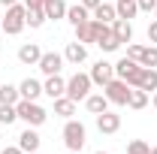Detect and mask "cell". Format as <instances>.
<instances>
[{
  "label": "cell",
  "instance_id": "cell-11",
  "mask_svg": "<svg viewBox=\"0 0 157 154\" xmlns=\"http://www.w3.org/2000/svg\"><path fill=\"white\" fill-rule=\"evenodd\" d=\"M63 60L67 64H73V67H78V64H85L88 60V45L85 42H67V48H63Z\"/></svg>",
  "mask_w": 157,
  "mask_h": 154
},
{
  "label": "cell",
  "instance_id": "cell-14",
  "mask_svg": "<svg viewBox=\"0 0 157 154\" xmlns=\"http://www.w3.org/2000/svg\"><path fill=\"white\" fill-rule=\"evenodd\" d=\"M18 148L24 154H27V151H39V133H36V127H24V130H21Z\"/></svg>",
  "mask_w": 157,
  "mask_h": 154
},
{
  "label": "cell",
  "instance_id": "cell-40",
  "mask_svg": "<svg viewBox=\"0 0 157 154\" xmlns=\"http://www.w3.org/2000/svg\"><path fill=\"white\" fill-rule=\"evenodd\" d=\"M27 154H39V151H27Z\"/></svg>",
  "mask_w": 157,
  "mask_h": 154
},
{
  "label": "cell",
  "instance_id": "cell-4",
  "mask_svg": "<svg viewBox=\"0 0 157 154\" xmlns=\"http://www.w3.org/2000/svg\"><path fill=\"white\" fill-rule=\"evenodd\" d=\"M142 70H145V67H142L139 60L127 58V55L115 60V76H118V79H124V82H127L130 88H139V79H142Z\"/></svg>",
  "mask_w": 157,
  "mask_h": 154
},
{
  "label": "cell",
  "instance_id": "cell-15",
  "mask_svg": "<svg viewBox=\"0 0 157 154\" xmlns=\"http://www.w3.org/2000/svg\"><path fill=\"white\" fill-rule=\"evenodd\" d=\"M18 94H21V100H39V97H42V82L27 76V79L18 85Z\"/></svg>",
  "mask_w": 157,
  "mask_h": 154
},
{
  "label": "cell",
  "instance_id": "cell-28",
  "mask_svg": "<svg viewBox=\"0 0 157 154\" xmlns=\"http://www.w3.org/2000/svg\"><path fill=\"white\" fill-rule=\"evenodd\" d=\"M127 154H151V145L145 139H130L127 142Z\"/></svg>",
  "mask_w": 157,
  "mask_h": 154
},
{
  "label": "cell",
  "instance_id": "cell-39",
  "mask_svg": "<svg viewBox=\"0 0 157 154\" xmlns=\"http://www.w3.org/2000/svg\"><path fill=\"white\" fill-rule=\"evenodd\" d=\"M154 18H157V6H154Z\"/></svg>",
  "mask_w": 157,
  "mask_h": 154
},
{
  "label": "cell",
  "instance_id": "cell-17",
  "mask_svg": "<svg viewBox=\"0 0 157 154\" xmlns=\"http://www.w3.org/2000/svg\"><path fill=\"white\" fill-rule=\"evenodd\" d=\"M45 18L48 21H60L67 18V0H45Z\"/></svg>",
  "mask_w": 157,
  "mask_h": 154
},
{
  "label": "cell",
  "instance_id": "cell-35",
  "mask_svg": "<svg viewBox=\"0 0 157 154\" xmlns=\"http://www.w3.org/2000/svg\"><path fill=\"white\" fill-rule=\"evenodd\" d=\"M12 3H18V0H0V6H12Z\"/></svg>",
  "mask_w": 157,
  "mask_h": 154
},
{
  "label": "cell",
  "instance_id": "cell-18",
  "mask_svg": "<svg viewBox=\"0 0 157 154\" xmlns=\"http://www.w3.org/2000/svg\"><path fill=\"white\" fill-rule=\"evenodd\" d=\"M67 21H70L73 27H78V24L91 21V9H85L82 3H76V6H67Z\"/></svg>",
  "mask_w": 157,
  "mask_h": 154
},
{
  "label": "cell",
  "instance_id": "cell-27",
  "mask_svg": "<svg viewBox=\"0 0 157 154\" xmlns=\"http://www.w3.org/2000/svg\"><path fill=\"white\" fill-rule=\"evenodd\" d=\"M139 64H142V67H157V45H142Z\"/></svg>",
  "mask_w": 157,
  "mask_h": 154
},
{
  "label": "cell",
  "instance_id": "cell-3",
  "mask_svg": "<svg viewBox=\"0 0 157 154\" xmlns=\"http://www.w3.org/2000/svg\"><path fill=\"white\" fill-rule=\"evenodd\" d=\"M24 15H27V6H24V3H12V6H6V15H3V24H0V30H6L9 37H18L21 30L27 27Z\"/></svg>",
  "mask_w": 157,
  "mask_h": 154
},
{
  "label": "cell",
  "instance_id": "cell-42",
  "mask_svg": "<svg viewBox=\"0 0 157 154\" xmlns=\"http://www.w3.org/2000/svg\"><path fill=\"white\" fill-rule=\"evenodd\" d=\"M0 24H3V15H0Z\"/></svg>",
  "mask_w": 157,
  "mask_h": 154
},
{
  "label": "cell",
  "instance_id": "cell-23",
  "mask_svg": "<svg viewBox=\"0 0 157 154\" xmlns=\"http://www.w3.org/2000/svg\"><path fill=\"white\" fill-rule=\"evenodd\" d=\"M139 88H142V91H148V94H154V91H157V67H145V70H142Z\"/></svg>",
  "mask_w": 157,
  "mask_h": 154
},
{
  "label": "cell",
  "instance_id": "cell-13",
  "mask_svg": "<svg viewBox=\"0 0 157 154\" xmlns=\"http://www.w3.org/2000/svg\"><path fill=\"white\" fill-rule=\"evenodd\" d=\"M39 58H42V48H39L36 42H24L18 48V60L24 64V67H36Z\"/></svg>",
  "mask_w": 157,
  "mask_h": 154
},
{
  "label": "cell",
  "instance_id": "cell-24",
  "mask_svg": "<svg viewBox=\"0 0 157 154\" xmlns=\"http://www.w3.org/2000/svg\"><path fill=\"white\" fill-rule=\"evenodd\" d=\"M18 100H21L18 85H0V103H3V106H15Z\"/></svg>",
  "mask_w": 157,
  "mask_h": 154
},
{
  "label": "cell",
  "instance_id": "cell-21",
  "mask_svg": "<svg viewBox=\"0 0 157 154\" xmlns=\"http://www.w3.org/2000/svg\"><path fill=\"white\" fill-rule=\"evenodd\" d=\"M148 100H151V94L148 91H142V88H130V100H127V109H145L148 106Z\"/></svg>",
  "mask_w": 157,
  "mask_h": 154
},
{
  "label": "cell",
  "instance_id": "cell-9",
  "mask_svg": "<svg viewBox=\"0 0 157 154\" xmlns=\"http://www.w3.org/2000/svg\"><path fill=\"white\" fill-rule=\"evenodd\" d=\"M97 130H100L103 136L118 133V130H121V115H118V112H112V109H106L103 115H97Z\"/></svg>",
  "mask_w": 157,
  "mask_h": 154
},
{
  "label": "cell",
  "instance_id": "cell-19",
  "mask_svg": "<svg viewBox=\"0 0 157 154\" xmlns=\"http://www.w3.org/2000/svg\"><path fill=\"white\" fill-rule=\"evenodd\" d=\"M55 103V115H60V118H73L76 115V100H70V97L63 94V97H58V100H52Z\"/></svg>",
  "mask_w": 157,
  "mask_h": 154
},
{
  "label": "cell",
  "instance_id": "cell-30",
  "mask_svg": "<svg viewBox=\"0 0 157 154\" xmlns=\"http://www.w3.org/2000/svg\"><path fill=\"white\" fill-rule=\"evenodd\" d=\"M136 6H139V12H154L157 0H136Z\"/></svg>",
  "mask_w": 157,
  "mask_h": 154
},
{
  "label": "cell",
  "instance_id": "cell-31",
  "mask_svg": "<svg viewBox=\"0 0 157 154\" xmlns=\"http://www.w3.org/2000/svg\"><path fill=\"white\" fill-rule=\"evenodd\" d=\"M148 42H151V45H157V18L148 24Z\"/></svg>",
  "mask_w": 157,
  "mask_h": 154
},
{
  "label": "cell",
  "instance_id": "cell-16",
  "mask_svg": "<svg viewBox=\"0 0 157 154\" xmlns=\"http://www.w3.org/2000/svg\"><path fill=\"white\" fill-rule=\"evenodd\" d=\"M112 33H115V39L124 45V42H133V24L127 18H115L112 21Z\"/></svg>",
  "mask_w": 157,
  "mask_h": 154
},
{
  "label": "cell",
  "instance_id": "cell-33",
  "mask_svg": "<svg viewBox=\"0 0 157 154\" xmlns=\"http://www.w3.org/2000/svg\"><path fill=\"white\" fill-rule=\"evenodd\" d=\"M78 3H82L85 9H91V12H94V9H97V6L103 3V0H78Z\"/></svg>",
  "mask_w": 157,
  "mask_h": 154
},
{
  "label": "cell",
  "instance_id": "cell-26",
  "mask_svg": "<svg viewBox=\"0 0 157 154\" xmlns=\"http://www.w3.org/2000/svg\"><path fill=\"white\" fill-rule=\"evenodd\" d=\"M24 21H27V27H33V30H36V27H42L48 18H45V9H27Z\"/></svg>",
  "mask_w": 157,
  "mask_h": 154
},
{
  "label": "cell",
  "instance_id": "cell-29",
  "mask_svg": "<svg viewBox=\"0 0 157 154\" xmlns=\"http://www.w3.org/2000/svg\"><path fill=\"white\" fill-rule=\"evenodd\" d=\"M12 121H18V112H15V106H3L0 103V124H12Z\"/></svg>",
  "mask_w": 157,
  "mask_h": 154
},
{
  "label": "cell",
  "instance_id": "cell-10",
  "mask_svg": "<svg viewBox=\"0 0 157 154\" xmlns=\"http://www.w3.org/2000/svg\"><path fill=\"white\" fill-rule=\"evenodd\" d=\"M42 94L48 97V100H58V97L67 94V79L60 76H45V82H42Z\"/></svg>",
  "mask_w": 157,
  "mask_h": 154
},
{
  "label": "cell",
  "instance_id": "cell-20",
  "mask_svg": "<svg viewBox=\"0 0 157 154\" xmlns=\"http://www.w3.org/2000/svg\"><path fill=\"white\" fill-rule=\"evenodd\" d=\"M91 18H97V21H103V24H112V21L118 18V12H115V3H100L97 9L91 12Z\"/></svg>",
  "mask_w": 157,
  "mask_h": 154
},
{
  "label": "cell",
  "instance_id": "cell-1",
  "mask_svg": "<svg viewBox=\"0 0 157 154\" xmlns=\"http://www.w3.org/2000/svg\"><path fill=\"white\" fill-rule=\"evenodd\" d=\"M15 112H18V121H24L27 127H42L48 121V112L39 106L36 100H18L15 103Z\"/></svg>",
  "mask_w": 157,
  "mask_h": 154
},
{
  "label": "cell",
  "instance_id": "cell-22",
  "mask_svg": "<svg viewBox=\"0 0 157 154\" xmlns=\"http://www.w3.org/2000/svg\"><path fill=\"white\" fill-rule=\"evenodd\" d=\"M115 12H118V18H136L139 15V6H136V0H115Z\"/></svg>",
  "mask_w": 157,
  "mask_h": 154
},
{
  "label": "cell",
  "instance_id": "cell-36",
  "mask_svg": "<svg viewBox=\"0 0 157 154\" xmlns=\"http://www.w3.org/2000/svg\"><path fill=\"white\" fill-rule=\"evenodd\" d=\"M151 106H154V109H157V91H154V94H151Z\"/></svg>",
  "mask_w": 157,
  "mask_h": 154
},
{
  "label": "cell",
  "instance_id": "cell-38",
  "mask_svg": "<svg viewBox=\"0 0 157 154\" xmlns=\"http://www.w3.org/2000/svg\"><path fill=\"white\" fill-rule=\"evenodd\" d=\"M94 154H109V151H94Z\"/></svg>",
  "mask_w": 157,
  "mask_h": 154
},
{
  "label": "cell",
  "instance_id": "cell-6",
  "mask_svg": "<svg viewBox=\"0 0 157 154\" xmlns=\"http://www.w3.org/2000/svg\"><path fill=\"white\" fill-rule=\"evenodd\" d=\"M103 94L109 97V103L112 106H127V100H130V85L124 82V79H112L106 88H103Z\"/></svg>",
  "mask_w": 157,
  "mask_h": 154
},
{
  "label": "cell",
  "instance_id": "cell-12",
  "mask_svg": "<svg viewBox=\"0 0 157 154\" xmlns=\"http://www.w3.org/2000/svg\"><path fill=\"white\" fill-rule=\"evenodd\" d=\"M109 106H112V103H109V97L103 94V91H100V94H94V91H91V94L85 97V109H88L91 115H103Z\"/></svg>",
  "mask_w": 157,
  "mask_h": 154
},
{
  "label": "cell",
  "instance_id": "cell-34",
  "mask_svg": "<svg viewBox=\"0 0 157 154\" xmlns=\"http://www.w3.org/2000/svg\"><path fill=\"white\" fill-rule=\"evenodd\" d=\"M0 154H24V151H21L18 145H9V148H3V151H0Z\"/></svg>",
  "mask_w": 157,
  "mask_h": 154
},
{
  "label": "cell",
  "instance_id": "cell-25",
  "mask_svg": "<svg viewBox=\"0 0 157 154\" xmlns=\"http://www.w3.org/2000/svg\"><path fill=\"white\" fill-rule=\"evenodd\" d=\"M76 39H78V42H85V45H91V42H94V18L76 27Z\"/></svg>",
  "mask_w": 157,
  "mask_h": 154
},
{
  "label": "cell",
  "instance_id": "cell-2",
  "mask_svg": "<svg viewBox=\"0 0 157 154\" xmlns=\"http://www.w3.org/2000/svg\"><path fill=\"white\" fill-rule=\"evenodd\" d=\"M63 145H67V151H82L85 148V142H88V130H85V124L76 121V118H67V124H63Z\"/></svg>",
  "mask_w": 157,
  "mask_h": 154
},
{
  "label": "cell",
  "instance_id": "cell-7",
  "mask_svg": "<svg viewBox=\"0 0 157 154\" xmlns=\"http://www.w3.org/2000/svg\"><path fill=\"white\" fill-rule=\"evenodd\" d=\"M63 64H67V60H63V55H58V52H42V58H39V73H42V76H58L60 70H63Z\"/></svg>",
  "mask_w": 157,
  "mask_h": 154
},
{
  "label": "cell",
  "instance_id": "cell-32",
  "mask_svg": "<svg viewBox=\"0 0 157 154\" xmlns=\"http://www.w3.org/2000/svg\"><path fill=\"white\" fill-rule=\"evenodd\" d=\"M21 3H24L27 9H42V6H45V0H21Z\"/></svg>",
  "mask_w": 157,
  "mask_h": 154
},
{
  "label": "cell",
  "instance_id": "cell-37",
  "mask_svg": "<svg viewBox=\"0 0 157 154\" xmlns=\"http://www.w3.org/2000/svg\"><path fill=\"white\" fill-rule=\"evenodd\" d=\"M151 154H157V145H154V148H151Z\"/></svg>",
  "mask_w": 157,
  "mask_h": 154
},
{
  "label": "cell",
  "instance_id": "cell-8",
  "mask_svg": "<svg viewBox=\"0 0 157 154\" xmlns=\"http://www.w3.org/2000/svg\"><path fill=\"white\" fill-rule=\"evenodd\" d=\"M91 82L94 85H100V88H106L112 79H115V64H109V60H97L94 67H91Z\"/></svg>",
  "mask_w": 157,
  "mask_h": 154
},
{
  "label": "cell",
  "instance_id": "cell-41",
  "mask_svg": "<svg viewBox=\"0 0 157 154\" xmlns=\"http://www.w3.org/2000/svg\"><path fill=\"white\" fill-rule=\"evenodd\" d=\"M67 154H78V151H67Z\"/></svg>",
  "mask_w": 157,
  "mask_h": 154
},
{
  "label": "cell",
  "instance_id": "cell-5",
  "mask_svg": "<svg viewBox=\"0 0 157 154\" xmlns=\"http://www.w3.org/2000/svg\"><path fill=\"white\" fill-rule=\"evenodd\" d=\"M91 88H94V82H91L88 73H73L67 79V97L76 100V103H85V97L91 94Z\"/></svg>",
  "mask_w": 157,
  "mask_h": 154
}]
</instances>
